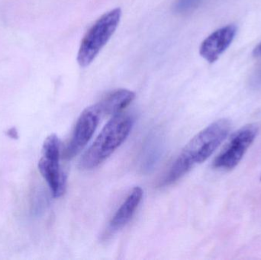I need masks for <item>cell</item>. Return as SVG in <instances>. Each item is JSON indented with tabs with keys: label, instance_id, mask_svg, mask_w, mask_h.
<instances>
[{
	"label": "cell",
	"instance_id": "obj_3",
	"mask_svg": "<svg viewBox=\"0 0 261 260\" xmlns=\"http://www.w3.org/2000/svg\"><path fill=\"white\" fill-rule=\"evenodd\" d=\"M121 16L122 10L119 8L104 14L84 35L77 55L81 67H87L94 61L117 29Z\"/></svg>",
	"mask_w": 261,
	"mask_h": 260
},
{
	"label": "cell",
	"instance_id": "obj_9",
	"mask_svg": "<svg viewBox=\"0 0 261 260\" xmlns=\"http://www.w3.org/2000/svg\"><path fill=\"white\" fill-rule=\"evenodd\" d=\"M135 93L125 89H119L107 94L96 104L102 115H116L122 113L133 102Z\"/></svg>",
	"mask_w": 261,
	"mask_h": 260
},
{
	"label": "cell",
	"instance_id": "obj_5",
	"mask_svg": "<svg viewBox=\"0 0 261 260\" xmlns=\"http://www.w3.org/2000/svg\"><path fill=\"white\" fill-rule=\"evenodd\" d=\"M257 131V126L254 125H246L236 131L216 157L214 167L225 170L234 169L255 140Z\"/></svg>",
	"mask_w": 261,
	"mask_h": 260
},
{
	"label": "cell",
	"instance_id": "obj_7",
	"mask_svg": "<svg viewBox=\"0 0 261 260\" xmlns=\"http://www.w3.org/2000/svg\"><path fill=\"white\" fill-rule=\"evenodd\" d=\"M237 33L234 24L225 26L215 31L201 44L199 53L210 64L216 62L219 56L231 45Z\"/></svg>",
	"mask_w": 261,
	"mask_h": 260
},
{
	"label": "cell",
	"instance_id": "obj_11",
	"mask_svg": "<svg viewBox=\"0 0 261 260\" xmlns=\"http://www.w3.org/2000/svg\"><path fill=\"white\" fill-rule=\"evenodd\" d=\"M250 84L254 89H261V66L256 69L250 78Z\"/></svg>",
	"mask_w": 261,
	"mask_h": 260
},
{
	"label": "cell",
	"instance_id": "obj_4",
	"mask_svg": "<svg viewBox=\"0 0 261 260\" xmlns=\"http://www.w3.org/2000/svg\"><path fill=\"white\" fill-rule=\"evenodd\" d=\"M61 141L56 134H50L44 140L42 157L38 162V169L47 182L55 198L64 195L67 177L60 167Z\"/></svg>",
	"mask_w": 261,
	"mask_h": 260
},
{
	"label": "cell",
	"instance_id": "obj_2",
	"mask_svg": "<svg viewBox=\"0 0 261 260\" xmlns=\"http://www.w3.org/2000/svg\"><path fill=\"white\" fill-rule=\"evenodd\" d=\"M133 124L134 119L130 114L122 112L113 116L83 156L80 161L81 168L94 169L103 163L126 140Z\"/></svg>",
	"mask_w": 261,
	"mask_h": 260
},
{
	"label": "cell",
	"instance_id": "obj_1",
	"mask_svg": "<svg viewBox=\"0 0 261 260\" xmlns=\"http://www.w3.org/2000/svg\"><path fill=\"white\" fill-rule=\"evenodd\" d=\"M231 128L227 119H220L198 133L182 150L163 180L162 186L176 183L196 164L203 163L226 138Z\"/></svg>",
	"mask_w": 261,
	"mask_h": 260
},
{
	"label": "cell",
	"instance_id": "obj_8",
	"mask_svg": "<svg viewBox=\"0 0 261 260\" xmlns=\"http://www.w3.org/2000/svg\"><path fill=\"white\" fill-rule=\"evenodd\" d=\"M143 197V190L139 186L133 188L125 201L121 205L109 224L107 235H113L123 228L135 213Z\"/></svg>",
	"mask_w": 261,
	"mask_h": 260
},
{
	"label": "cell",
	"instance_id": "obj_10",
	"mask_svg": "<svg viewBox=\"0 0 261 260\" xmlns=\"http://www.w3.org/2000/svg\"><path fill=\"white\" fill-rule=\"evenodd\" d=\"M202 0H177L175 5V10L177 12H185L199 6Z\"/></svg>",
	"mask_w": 261,
	"mask_h": 260
},
{
	"label": "cell",
	"instance_id": "obj_6",
	"mask_svg": "<svg viewBox=\"0 0 261 260\" xmlns=\"http://www.w3.org/2000/svg\"><path fill=\"white\" fill-rule=\"evenodd\" d=\"M102 116L97 105L87 107L76 121L70 142L64 151L66 159H71L87 146L97 128Z\"/></svg>",
	"mask_w": 261,
	"mask_h": 260
},
{
	"label": "cell",
	"instance_id": "obj_13",
	"mask_svg": "<svg viewBox=\"0 0 261 260\" xmlns=\"http://www.w3.org/2000/svg\"><path fill=\"white\" fill-rule=\"evenodd\" d=\"M8 134H9L11 137H13V138H16L17 137V131H15V128H12V129H10V131L8 132Z\"/></svg>",
	"mask_w": 261,
	"mask_h": 260
},
{
	"label": "cell",
	"instance_id": "obj_12",
	"mask_svg": "<svg viewBox=\"0 0 261 260\" xmlns=\"http://www.w3.org/2000/svg\"><path fill=\"white\" fill-rule=\"evenodd\" d=\"M253 54L255 56H261V42L254 49Z\"/></svg>",
	"mask_w": 261,
	"mask_h": 260
}]
</instances>
